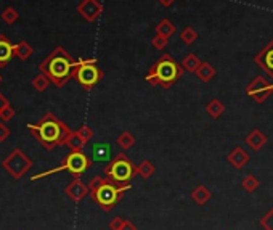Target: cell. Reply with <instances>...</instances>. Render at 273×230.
Instances as JSON below:
<instances>
[{"label": "cell", "mask_w": 273, "mask_h": 230, "mask_svg": "<svg viewBox=\"0 0 273 230\" xmlns=\"http://www.w3.org/2000/svg\"><path fill=\"white\" fill-rule=\"evenodd\" d=\"M2 166L7 172H10L15 179H21L26 172L31 169L32 161L29 159L21 150H13L10 155L4 159Z\"/></svg>", "instance_id": "ba28073f"}, {"label": "cell", "mask_w": 273, "mask_h": 230, "mask_svg": "<svg viewBox=\"0 0 273 230\" xmlns=\"http://www.w3.org/2000/svg\"><path fill=\"white\" fill-rule=\"evenodd\" d=\"M135 174H136V166L132 165V161L125 156L124 153H119V155L113 158L108 162V166L105 168V176L118 185L130 184V180L133 179Z\"/></svg>", "instance_id": "5b68a950"}, {"label": "cell", "mask_w": 273, "mask_h": 230, "mask_svg": "<svg viewBox=\"0 0 273 230\" xmlns=\"http://www.w3.org/2000/svg\"><path fill=\"white\" fill-rule=\"evenodd\" d=\"M13 116H15V110L12 105H8V107H5L2 111H0V119L2 121H10Z\"/></svg>", "instance_id": "d6a6232c"}, {"label": "cell", "mask_w": 273, "mask_h": 230, "mask_svg": "<svg viewBox=\"0 0 273 230\" xmlns=\"http://www.w3.org/2000/svg\"><path fill=\"white\" fill-rule=\"evenodd\" d=\"M90 159L95 162H110L113 159V148L110 143H95L90 153Z\"/></svg>", "instance_id": "7c38bea8"}, {"label": "cell", "mask_w": 273, "mask_h": 230, "mask_svg": "<svg viewBox=\"0 0 273 230\" xmlns=\"http://www.w3.org/2000/svg\"><path fill=\"white\" fill-rule=\"evenodd\" d=\"M92 165V159L90 156H87L84 151H71L70 155H67L63 162L58 168L52 169V171H47V172H42V174L39 176H34L31 180H37L41 177H45V176H50V174H55V172H61V171H67L71 172L73 176H81L84 172L90 168Z\"/></svg>", "instance_id": "52a82bcc"}, {"label": "cell", "mask_w": 273, "mask_h": 230, "mask_svg": "<svg viewBox=\"0 0 273 230\" xmlns=\"http://www.w3.org/2000/svg\"><path fill=\"white\" fill-rule=\"evenodd\" d=\"M180 39L183 44H187V45H191L196 42L198 39V32L193 29L191 26H187V27H183L182 32H180Z\"/></svg>", "instance_id": "484cf974"}, {"label": "cell", "mask_w": 273, "mask_h": 230, "mask_svg": "<svg viewBox=\"0 0 273 230\" xmlns=\"http://www.w3.org/2000/svg\"><path fill=\"white\" fill-rule=\"evenodd\" d=\"M66 145L71 148V151H82V148H84V140L79 137V134L77 132H71L70 134V137H67V140H66Z\"/></svg>", "instance_id": "cb8c5ba5"}, {"label": "cell", "mask_w": 273, "mask_h": 230, "mask_svg": "<svg viewBox=\"0 0 273 230\" xmlns=\"http://www.w3.org/2000/svg\"><path fill=\"white\" fill-rule=\"evenodd\" d=\"M211 198H212V193H211V190L206 185H198L196 188L191 191V200L198 206H204Z\"/></svg>", "instance_id": "e0dca14e"}, {"label": "cell", "mask_w": 273, "mask_h": 230, "mask_svg": "<svg viewBox=\"0 0 273 230\" xmlns=\"http://www.w3.org/2000/svg\"><path fill=\"white\" fill-rule=\"evenodd\" d=\"M18 18H19V15L13 7L5 8L4 13H2V20H4L5 24H15L18 21Z\"/></svg>", "instance_id": "f1b7e54d"}, {"label": "cell", "mask_w": 273, "mask_h": 230, "mask_svg": "<svg viewBox=\"0 0 273 230\" xmlns=\"http://www.w3.org/2000/svg\"><path fill=\"white\" fill-rule=\"evenodd\" d=\"M246 143L254 151H259V150H262V148L265 147L267 136L262 130H259V129H252L246 136Z\"/></svg>", "instance_id": "2e32d148"}, {"label": "cell", "mask_w": 273, "mask_h": 230, "mask_svg": "<svg viewBox=\"0 0 273 230\" xmlns=\"http://www.w3.org/2000/svg\"><path fill=\"white\" fill-rule=\"evenodd\" d=\"M260 225L265 230H273V208L268 211V213L260 219Z\"/></svg>", "instance_id": "1f68e13d"}, {"label": "cell", "mask_w": 273, "mask_h": 230, "mask_svg": "<svg viewBox=\"0 0 273 230\" xmlns=\"http://www.w3.org/2000/svg\"><path fill=\"white\" fill-rule=\"evenodd\" d=\"M73 78L77 81V84L82 85L85 90L93 89L96 84H98L103 78V71L98 68L95 58L89 60H79L76 61Z\"/></svg>", "instance_id": "8992f818"}, {"label": "cell", "mask_w": 273, "mask_h": 230, "mask_svg": "<svg viewBox=\"0 0 273 230\" xmlns=\"http://www.w3.org/2000/svg\"><path fill=\"white\" fill-rule=\"evenodd\" d=\"M175 31H177V27H175V24L170 20H167V18H164V20H161L158 24H156V34L172 37L175 34Z\"/></svg>", "instance_id": "ffe728a7"}, {"label": "cell", "mask_w": 273, "mask_h": 230, "mask_svg": "<svg viewBox=\"0 0 273 230\" xmlns=\"http://www.w3.org/2000/svg\"><path fill=\"white\" fill-rule=\"evenodd\" d=\"M74 66H76V60L66 52L64 47L60 45L39 64V71L45 74L56 87H63L73 78Z\"/></svg>", "instance_id": "7a4b0ae2"}, {"label": "cell", "mask_w": 273, "mask_h": 230, "mask_svg": "<svg viewBox=\"0 0 273 230\" xmlns=\"http://www.w3.org/2000/svg\"><path fill=\"white\" fill-rule=\"evenodd\" d=\"M206 113L212 119H217L220 118L223 113H225V105H223L222 100L219 98H212L208 105H206Z\"/></svg>", "instance_id": "d6986e66"}, {"label": "cell", "mask_w": 273, "mask_h": 230, "mask_svg": "<svg viewBox=\"0 0 273 230\" xmlns=\"http://www.w3.org/2000/svg\"><path fill=\"white\" fill-rule=\"evenodd\" d=\"M8 136H10V129L5 126L4 122H0V142L7 140V139H8Z\"/></svg>", "instance_id": "e575fe53"}, {"label": "cell", "mask_w": 273, "mask_h": 230, "mask_svg": "<svg viewBox=\"0 0 273 230\" xmlns=\"http://www.w3.org/2000/svg\"><path fill=\"white\" fill-rule=\"evenodd\" d=\"M199 64H201V60L194 53H187V55H185V58L182 60L183 70L188 71V73H196V70L199 68Z\"/></svg>", "instance_id": "7402d4cb"}, {"label": "cell", "mask_w": 273, "mask_h": 230, "mask_svg": "<svg viewBox=\"0 0 273 230\" xmlns=\"http://www.w3.org/2000/svg\"><path fill=\"white\" fill-rule=\"evenodd\" d=\"M154 171H156L154 165L148 159L142 161L140 165L136 166V174H139L140 177H143V179H151L153 174H154Z\"/></svg>", "instance_id": "603a6c76"}, {"label": "cell", "mask_w": 273, "mask_h": 230, "mask_svg": "<svg viewBox=\"0 0 273 230\" xmlns=\"http://www.w3.org/2000/svg\"><path fill=\"white\" fill-rule=\"evenodd\" d=\"M167 42H169V37H165V36H162V34H154V37L151 39L153 47H154V49H158V50L165 49Z\"/></svg>", "instance_id": "f546056e"}, {"label": "cell", "mask_w": 273, "mask_h": 230, "mask_svg": "<svg viewBox=\"0 0 273 230\" xmlns=\"http://www.w3.org/2000/svg\"><path fill=\"white\" fill-rule=\"evenodd\" d=\"M0 82H2V74H0Z\"/></svg>", "instance_id": "f35d334b"}, {"label": "cell", "mask_w": 273, "mask_h": 230, "mask_svg": "<svg viewBox=\"0 0 273 230\" xmlns=\"http://www.w3.org/2000/svg\"><path fill=\"white\" fill-rule=\"evenodd\" d=\"M50 79L47 78L45 74H37L36 78L32 79V87L37 90V92H44V90H47L48 89V85H50Z\"/></svg>", "instance_id": "83f0119b"}, {"label": "cell", "mask_w": 273, "mask_h": 230, "mask_svg": "<svg viewBox=\"0 0 273 230\" xmlns=\"http://www.w3.org/2000/svg\"><path fill=\"white\" fill-rule=\"evenodd\" d=\"M246 93L254 102L264 103L273 93V84H270L265 78H262V76H256V78L246 85Z\"/></svg>", "instance_id": "9c48e42d"}, {"label": "cell", "mask_w": 273, "mask_h": 230, "mask_svg": "<svg viewBox=\"0 0 273 230\" xmlns=\"http://www.w3.org/2000/svg\"><path fill=\"white\" fill-rule=\"evenodd\" d=\"M8 105H10V103H8V100H7V98L4 97L2 93H0V111H2V110H4L5 107H8Z\"/></svg>", "instance_id": "8d00e7d4"}, {"label": "cell", "mask_w": 273, "mask_h": 230, "mask_svg": "<svg viewBox=\"0 0 273 230\" xmlns=\"http://www.w3.org/2000/svg\"><path fill=\"white\" fill-rule=\"evenodd\" d=\"M89 193H90L89 187H87L84 182L79 180V179H74L71 184L66 187V195L70 196L73 201H81L82 198H85Z\"/></svg>", "instance_id": "4fadbf2b"}, {"label": "cell", "mask_w": 273, "mask_h": 230, "mask_svg": "<svg viewBox=\"0 0 273 230\" xmlns=\"http://www.w3.org/2000/svg\"><path fill=\"white\" fill-rule=\"evenodd\" d=\"M249 155H248V151L245 148H241V147H236V148H233L228 155H227V161L230 162V165L235 168V169H243L245 168L248 162H249Z\"/></svg>", "instance_id": "9a60e30c"}, {"label": "cell", "mask_w": 273, "mask_h": 230, "mask_svg": "<svg viewBox=\"0 0 273 230\" xmlns=\"http://www.w3.org/2000/svg\"><path fill=\"white\" fill-rule=\"evenodd\" d=\"M121 230H136V227H135V224L130 222V220H125V224L122 225Z\"/></svg>", "instance_id": "d590c367"}, {"label": "cell", "mask_w": 273, "mask_h": 230, "mask_svg": "<svg viewBox=\"0 0 273 230\" xmlns=\"http://www.w3.org/2000/svg\"><path fill=\"white\" fill-rule=\"evenodd\" d=\"M241 187L245 188L248 193H252V191H256L259 188V179L254 174H248L246 177H243Z\"/></svg>", "instance_id": "d4e9b609"}, {"label": "cell", "mask_w": 273, "mask_h": 230, "mask_svg": "<svg viewBox=\"0 0 273 230\" xmlns=\"http://www.w3.org/2000/svg\"><path fill=\"white\" fill-rule=\"evenodd\" d=\"M124 224H125V219H122V217H114L111 222H110V228H111V230H121Z\"/></svg>", "instance_id": "836d02e7"}, {"label": "cell", "mask_w": 273, "mask_h": 230, "mask_svg": "<svg viewBox=\"0 0 273 230\" xmlns=\"http://www.w3.org/2000/svg\"><path fill=\"white\" fill-rule=\"evenodd\" d=\"M116 142H118V145H119L122 150H129V148H132V147L135 145V137L132 136L130 132L124 130Z\"/></svg>", "instance_id": "4316f807"}, {"label": "cell", "mask_w": 273, "mask_h": 230, "mask_svg": "<svg viewBox=\"0 0 273 230\" xmlns=\"http://www.w3.org/2000/svg\"><path fill=\"white\" fill-rule=\"evenodd\" d=\"M254 63L264 70L273 81V39L254 56Z\"/></svg>", "instance_id": "8fae6325"}, {"label": "cell", "mask_w": 273, "mask_h": 230, "mask_svg": "<svg viewBox=\"0 0 273 230\" xmlns=\"http://www.w3.org/2000/svg\"><path fill=\"white\" fill-rule=\"evenodd\" d=\"M32 52H34V49L31 47V44H27L26 41H21L19 44L15 45V56H18L21 61H26L29 56L32 55Z\"/></svg>", "instance_id": "44dd1931"}, {"label": "cell", "mask_w": 273, "mask_h": 230, "mask_svg": "<svg viewBox=\"0 0 273 230\" xmlns=\"http://www.w3.org/2000/svg\"><path fill=\"white\" fill-rule=\"evenodd\" d=\"M77 13H79L85 21L93 23L100 18L103 13V5L98 0H82V2L77 5Z\"/></svg>", "instance_id": "30bf717a"}, {"label": "cell", "mask_w": 273, "mask_h": 230, "mask_svg": "<svg viewBox=\"0 0 273 230\" xmlns=\"http://www.w3.org/2000/svg\"><path fill=\"white\" fill-rule=\"evenodd\" d=\"M77 134H79V137L84 140V143H87V142H90L92 140V137H93V129L92 127H89V126H81L79 127V130H77Z\"/></svg>", "instance_id": "4dcf8cb0"}, {"label": "cell", "mask_w": 273, "mask_h": 230, "mask_svg": "<svg viewBox=\"0 0 273 230\" xmlns=\"http://www.w3.org/2000/svg\"><path fill=\"white\" fill-rule=\"evenodd\" d=\"M130 188H132L130 184L118 185L106 176L105 177L96 176L89 184V190H90L89 195L93 198L95 203L98 205L103 211H111L124 198L125 191H129Z\"/></svg>", "instance_id": "3957f363"}, {"label": "cell", "mask_w": 273, "mask_h": 230, "mask_svg": "<svg viewBox=\"0 0 273 230\" xmlns=\"http://www.w3.org/2000/svg\"><path fill=\"white\" fill-rule=\"evenodd\" d=\"M27 129L32 136L41 142V145L47 150H53L56 147L66 145V140L70 137L71 129L60 121L52 113L44 114V118L39 121L36 126L27 124Z\"/></svg>", "instance_id": "6da1fadb"}, {"label": "cell", "mask_w": 273, "mask_h": 230, "mask_svg": "<svg viewBox=\"0 0 273 230\" xmlns=\"http://www.w3.org/2000/svg\"><path fill=\"white\" fill-rule=\"evenodd\" d=\"M194 74H196V78L201 82H211L214 78H216V68H214V66L208 61H201L199 68L196 70Z\"/></svg>", "instance_id": "ac0fdd59"}, {"label": "cell", "mask_w": 273, "mask_h": 230, "mask_svg": "<svg viewBox=\"0 0 273 230\" xmlns=\"http://www.w3.org/2000/svg\"><path fill=\"white\" fill-rule=\"evenodd\" d=\"M183 66L174 60V56L164 53L159 60H156L151 68L146 73L145 79L151 85H161L164 89H169L170 85L177 82L183 76Z\"/></svg>", "instance_id": "277c9868"}, {"label": "cell", "mask_w": 273, "mask_h": 230, "mask_svg": "<svg viewBox=\"0 0 273 230\" xmlns=\"http://www.w3.org/2000/svg\"><path fill=\"white\" fill-rule=\"evenodd\" d=\"M13 56H15V45L8 41V37L5 34H0V68H5L12 61Z\"/></svg>", "instance_id": "5bb4252c"}, {"label": "cell", "mask_w": 273, "mask_h": 230, "mask_svg": "<svg viewBox=\"0 0 273 230\" xmlns=\"http://www.w3.org/2000/svg\"><path fill=\"white\" fill-rule=\"evenodd\" d=\"M158 2L162 5V7H165V8H169V7H172L174 4H175V0H158Z\"/></svg>", "instance_id": "74e56055"}]
</instances>
